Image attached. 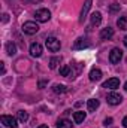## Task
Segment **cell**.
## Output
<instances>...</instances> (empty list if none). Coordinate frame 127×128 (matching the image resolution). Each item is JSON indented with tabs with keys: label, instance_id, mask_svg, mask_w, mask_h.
Here are the masks:
<instances>
[{
	"label": "cell",
	"instance_id": "obj_1",
	"mask_svg": "<svg viewBox=\"0 0 127 128\" xmlns=\"http://www.w3.org/2000/svg\"><path fill=\"white\" fill-rule=\"evenodd\" d=\"M34 18H36V21H39V22H48V21L51 20V12H49L48 9H45V8L37 9L36 14H34Z\"/></svg>",
	"mask_w": 127,
	"mask_h": 128
},
{
	"label": "cell",
	"instance_id": "obj_2",
	"mask_svg": "<svg viewBox=\"0 0 127 128\" xmlns=\"http://www.w3.org/2000/svg\"><path fill=\"white\" fill-rule=\"evenodd\" d=\"M23 32L26 33V34H29V36L36 34V33L39 32V26L34 21H27V22L23 24Z\"/></svg>",
	"mask_w": 127,
	"mask_h": 128
},
{
	"label": "cell",
	"instance_id": "obj_3",
	"mask_svg": "<svg viewBox=\"0 0 127 128\" xmlns=\"http://www.w3.org/2000/svg\"><path fill=\"white\" fill-rule=\"evenodd\" d=\"M46 48L51 51V52H58L60 48H61V43L57 37H48L46 39Z\"/></svg>",
	"mask_w": 127,
	"mask_h": 128
},
{
	"label": "cell",
	"instance_id": "obj_4",
	"mask_svg": "<svg viewBox=\"0 0 127 128\" xmlns=\"http://www.w3.org/2000/svg\"><path fill=\"white\" fill-rule=\"evenodd\" d=\"M0 121H2V124H3L5 127H8V128H18V121H17V118H14V116L3 115V116L0 118Z\"/></svg>",
	"mask_w": 127,
	"mask_h": 128
},
{
	"label": "cell",
	"instance_id": "obj_5",
	"mask_svg": "<svg viewBox=\"0 0 127 128\" xmlns=\"http://www.w3.org/2000/svg\"><path fill=\"white\" fill-rule=\"evenodd\" d=\"M123 58V51L120 48H114L111 52H109V61L112 64H118Z\"/></svg>",
	"mask_w": 127,
	"mask_h": 128
},
{
	"label": "cell",
	"instance_id": "obj_6",
	"mask_svg": "<svg viewBox=\"0 0 127 128\" xmlns=\"http://www.w3.org/2000/svg\"><path fill=\"white\" fill-rule=\"evenodd\" d=\"M91 3H93V0H85V2H84L82 9H81V14H79V22H81V24H84V21H85V18H87V15H88V10H90V8H91Z\"/></svg>",
	"mask_w": 127,
	"mask_h": 128
},
{
	"label": "cell",
	"instance_id": "obj_7",
	"mask_svg": "<svg viewBox=\"0 0 127 128\" xmlns=\"http://www.w3.org/2000/svg\"><path fill=\"white\" fill-rule=\"evenodd\" d=\"M106 101L111 106H117V104H120L123 101V97L120 96L118 92H111V94H108V97H106Z\"/></svg>",
	"mask_w": 127,
	"mask_h": 128
},
{
	"label": "cell",
	"instance_id": "obj_8",
	"mask_svg": "<svg viewBox=\"0 0 127 128\" xmlns=\"http://www.w3.org/2000/svg\"><path fill=\"white\" fill-rule=\"evenodd\" d=\"M90 46V43H88V40L85 39V37H78L76 40H75V43H73V49L75 51H79V49H84V48H88Z\"/></svg>",
	"mask_w": 127,
	"mask_h": 128
},
{
	"label": "cell",
	"instance_id": "obj_9",
	"mask_svg": "<svg viewBox=\"0 0 127 128\" xmlns=\"http://www.w3.org/2000/svg\"><path fill=\"white\" fill-rule=\"evenodd\" d=\"M118 86H120V79L118 78H111L103 84V88H106V90H117Z\"/></svg>",
	"mask_w": 127,
	"mask_h": 128
},
{
	"label": "cell",
	"instance_id": "obj_10",
	"mask_svg": "<svg viewBox=\"0 0 127 128\" xmlns=\"http://www.w3.org/2000/svg\"><path fill=\"white\" fill-rule=\"evenodd\" d=\"M42 45L40 43H32V46H30V55L34 57V58H39L40 55H42Z\"/></svg>",
	"mask_w": 127,
	"mask_h": 128
},
{
	"label": "cell",
	"instance_id": "obj_11",
	"mask_svg": "<svg viewBox=\"0 0 127 128\" xmlns=\"http://www.w3.org/2000/svg\"><path fill=\"white\" fill-rule=\"evenodd\" d=\"M100 79H102V72H100V68L93 67V68L90 70V80H91V82H99Z\"/></svg>",
	"mask_w": 127,
	"mask_h": 128
},
{
	"label": "cell",
	"instance_id": "obj_12",
	"mask_svg": "<svg viewBox=\"0 0 127 128\" xmlns=\"http://www.w3.org/2000/svg\"><path fill=\"white\" fill-rule=\"evenodd\" d=\"M112 36H114V28H111V27L102 28V32H100V37H102L103 40H109Z\"/></svg>",
	"mask_w": 127,
	"mask_h": 128
},
{
	"label": "cell",
	"instance_id": "obj_13",
	"mask_svg": "<svg viewBox=\"0 0 127 128\" xmlns=\"http://www.w3.org/2000/svg\"><path fill=\"white\" fill-rule=\"evenodd\" d=\"M90 21H91V26H93V27L100 26V22H102V14H100V12H94V14L90 16Z\"/></svg>",
	"mask_w": 127,
	"mask_h": 128
},
{
	"label": "cell",
	"instance_id": "obj_14",
	"mask_svg": "<svg viewBox=\"0 0 127 128\" xmlns=\"http://www.w3.org/2000/svg\"><path fill=\"white\" fill-rule=\"evenodd\" d=\"M99 106H100V101L96 100V98H91V100L87 101V109H88V112H96V109H97Z\"/></svg>",
	"mask_w": 127,
	"mask_h": 128
},
{
	"label": "cell",
	"instance_id": "obj_15",
	"mask_svg": "<svg viewBox=\"0 0 127 128\" xmlns=\"http://www.w3.org/2000/svg\"><path fill=\"white\" fill-rule=\"evenodd\" d=\"M85 112H82V110H78V112H75L73 113V121H75V124H81V122H84V119H85Z\"/></svg>",
	"mask_w": 127,
	"mask_h": 128
},
{
	"label": "cell",
	"instance_id": "obj_16",
	"mask_svg": "<svg viewBox=\"0 0 127 128\" xmlns=\"http://www.w3.org/2000/svg\"><path fill=\"white\" fill-rule=\"evenodd\" d=\"M6 54H8L9 57H14V55L17 54V46H15L14 42H8V43H6Z\"/></svg>",
	"mask_w": 127,
	"mask_h": 128
},
{
	"label": "cell",
	"instance_id": "obj_17",
	"mask_svg": "<svg viewBox=\"0 0 127 128\" xmlns=\"http://www.w3.org/2000/svg\"><path fill=\"white\" fill-rule=\"evenodd\" d=\"M60 74L64 76V78H72V67L70 66H63V67H60Z\"/></svg>",
	"mask_w": 127,
	"mask_h": 128
},
{
	"label": "cell",
	"instance_id": "obj_18",
	"mask_svg": "<svg viewBox=\"0 0 127 128\" xmlns=\"http://www.w3.org/2000/svg\"><path fill=\"white\" fill-rule=\"evenodd\" d=\"M117 26L120 30H127V16H120L117 20Z\"/></svg>",
	"mask_w": 127,
	"mask_h": 128
},
{
	"label": "cell",
	"instance_id": "obj_19",
	"mask_svg": "<svg viewBox=\"0 0 127 128\" xmlns=\"http://www.w3.org/2000/svg\"><path fill=\"white\" fill-rule=\"evenodd\" d=\"M72 122L69 121V119H60L58 122H57V128H72Z\"/></svg>",
	"mask_w": 127,
	"mask_h": 128
},
{
	"label": "cell",
	"instance_id": "obj_20",
	"mask_svg": "<svg viewBox=\"0 0 127 128\" xmlns=\"http://www.w3.org/2000/svg\"><path fill=\"white\" fill-rule=\"evenodd\" d=\"M52 91H54L55 94H64V92L67 91V88H66L64 85H58V84H55V85L52 86Z\"/></svg>",
	"mask_w": 127,
	"mask_h": 128
},
{
	"label": "cell",
	"instance_id": "obj_21",
	"mask_svg": "<svg viewBox=\"0 0 127 128\" xmlns=\"http://www.w3.org/2000/svg\"><path fill=\"white\" fill-rule=\"evenodd\" d=\"M60 61H61V57H52L49 60V68H55L60 64Z\"/></svg>",
	"mask_w": 127,
	"mask_h": 128
},
{
	"label": "cell",
	"instance_id": "obj_22",
	"mask_svg": "<svg viewBox=\"0 0 127 128\" xmlns=\"http://www.w3.org/2000/svg\"><path fill=\"white\" fill-rule=\"evenodd\" d=\"M18 119L23 121V122H26V121L29 119V113L24 112V110H20V112H18Z\"/></svg>",
	"mask_w": 127,
	"mask_h": 128
},
{
	"label": "cell",
	"instance_id": "obj_23",
	"mask_svg": "<svg viewBox=\"0 0 127 128\" xmlns=\"http://www.w3.org/2000/svg\"><path fill=\"white\" fill-rule=\"evenodd\" d=\"M120 10V4L118 3H112L111 6H109V12L111 14H115V12H118Z\"/></svg>",
	"mask_w": 127,
	"mask_h": 128
},
{
	"label": "cell",
	"instance_id": "obj_24",
	"mask_svg": "<svg viewBox=\"0 0 127 128\" xmlns=\"http://www.w3.org/2000/svg\"><path fill=\"white\" fill-rule=\"evenodd\" d=\"M111 124H112V118H106V119L103 121V125H105V127H109Z\"/></svg>",
	"mask_w": 127,
	"mask_h": 128
},
{
	"label": "cell",
	"instance_id": "obj_25",
	"mask_svg": "<svg viewBox=\"0 0 127 128\" xmlns=\"http://www.w3.org/2000/svg\"><path fill=\"white\" fill-rule=\"evenodd\" d=\"M2 16H3V18H2V21H3V22H8V21H9V15H8V14H3Z\"/></svg>",
	"mask_w": 127,
	"mask_h": 128
},
{
	"label": "cell",
	"instance_id": "obj_26",
	"mask_svg": "<svg viewBox=\"0 0 127 128\" xmlns=\"http://www.w3.org/2000/svg\"><path fill=\"white\" fill-rule=\"evenodd\" d=\"M2 64V74H5L6 73V67H5V63H0Z\"/></svg>",
	"mask_w": 127,
	"mask_h": 128
},
{
	"label": "cell",
	"instance_id": "obj_27",
	"mask_svg": "<svg viewBox=\"0 0 127 128\" xmlns=\"http://www.w3.org/2000/svg\"><path fill=\"white\" fill-rule=\"evenodd\" d=\"M45 85H46V82H45V80H40V82H39V88H43Z\"/></svg>",
	"mask_w": 127,
	"mask_h": 128
},
{
	"label": "cell",
	"instance_id": "obj_28",
	"mask_svg": "<svg viewBox=\"0 0 127 128\" xmlns=\"http://www.w3.org/2000/svg\"><path fill=\"white\" fill-rule=\"evenodd\" d=\"M123 127H126V128H127V116L124 118V119H123Z\"/></svg>",
	"mask_w": 127,
	"mask_h": 128
},
{
	"label": "cell",
	"instance_id": "obj_29",
	"mask_svg": "<svg viewBox=\"0 0 127 128\" xmlns=\"http://www.w3.org/2000/svg\"><path fill=\"white\" fill-rule=\"evenodd\" d=\"M29 2H32V3H40L42 0H29Z\"/></svg>",
	"mask_w": 127,
	"mask_h": 128
},
{
	"label": "cell",
	"instance_id": "obj_30",
	"mask_svg": "<svg viewBox=\"0 0 127 128\" xmlns=\"http://www.w3.org/2000/svg\"><path fill=\"white\" fill-rule=\"evenodd\" d=\"M123 42H124V45H126V48H127V36L124 37V40H123Z\"/></svg>",
	"mask_w": 127,
	"mask_h": 128
},
{
	"label": "cell",
	"instance_id": "obj_31",
	"mask_svg": "<svg viewBox=\"0 0 127 128\" xmlns=\"http://www.w3.org/2000/svg\"><path fill=\"white\" fill-rule=\"evenodd\" d=\"M37 128H48L46 125H40V127H37Z\"/></svg>",
	"mask_w": 127,
	"mask_h": 128
},
{
	"label": "cell",
	"instance_id": "obj_32",
	"mask_svg": "<svg viewBox=\"0 0 127 128\" xmlns=\"http://www.w3.org/2000/svg\"><path fill=\"white\" fill-rule=\"evenodd\" d=\"M124 90H126V91H127V82H126V84H124Z\"/></svg>",
	"mask_w": 127,
	"mask_h": 128
}]
</instances>
